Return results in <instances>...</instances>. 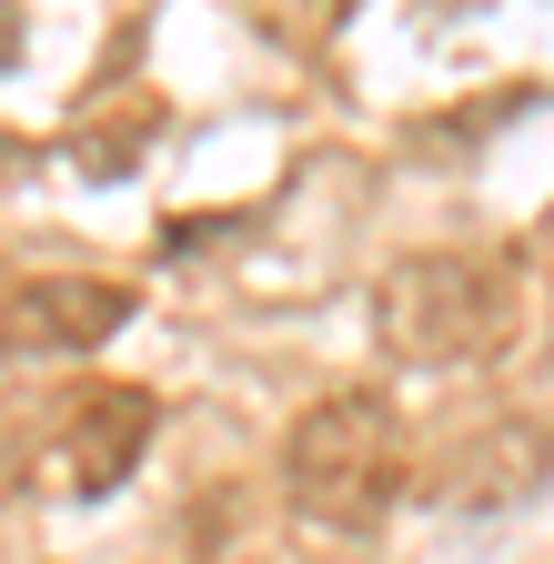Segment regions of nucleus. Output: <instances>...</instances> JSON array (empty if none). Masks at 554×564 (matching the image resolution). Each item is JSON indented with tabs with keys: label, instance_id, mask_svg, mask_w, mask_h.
Masks as SVG:
<instances>
[{
	"label": "nucleus",
	"instance_id": "7",
	"mask_svg": "<svg viewBox=\"0 0 554 564\" xmlns=\"http://www.w3.org/2000/svg\"><path fill=\"white\" fill-rule=\"evenodd\" d=\"M0 454H11V383H0Z\"/></svg>",
	"mask_w": 554,
	"mask_h": 564
},
{
	"label": "nucleus",
	"instance_id": "1",
	"mask_svg": "<svg viewBox=\"0 0 554 564\" xmlns=\"http://www.w3.org/2000/svg\"><path fill=\"white\" fill-rule=\"evenodd\" d=\"M524 282L504 252H403L373 272V343L413 373H464L514 343Z\"/></svg>",
	"mask_w": 554,
	"mask_h": 564
},
{
	"label": "nucleus",
	"instance_id": "2",
	"mask_svg": "<svg viewBox=\"0 0 554 564\" xmlns=\"http://www.w3.org/2000/svg\"><path fill=\"white\" fill-rule=\"evenodd\" d=\"M413 484V454H403V413L363 383H343L323 403L293 413L283 434V505L313 524V534H373Z\"/></svg>",
	"mask_w": 554,
	"mask_h": 564
},
{
	"label": "nucleus",
	"instance_id": "3",
	"mask_svg": "<svg viewBox=\"0 0 554 564\" xmlns=\"http://www.w3.org/2000/svg\"><path fill=\"white\" fill-rule=\"evenodd\" d=\"M162 403L142 383H82V393H51L31 413V484L51 494H82V505H101V494L131 484V464H142Z\"/></svg>",
	"mask_w": 554,
	"mask_h": 564
},
{
	"label": "nucleus",
	"instance_id": "6",
	"mask_svg": "<svg viewBox=\"0 0 554 564\" xmlns=\"http://www.w3.org/2000/svg\"><path fill=\"white\" fill-rule=\"evenodd\" d=\"M11 51H21V11L0 0V70H11Z\"/></svg>",
	"mask_w": 554,
	"mask_h": 564
},
{
	"label": "nucleus",
	"instance_id": "5",
	"mask_svg": "<svg viewBox=\"0 0 554 564\" xmlns=\"http://www.w3.org/2000/svg\"><path fill=\"white\" fill-rule=\"evenodd\" d=\"M544 464H554V434L544 423H524V413H495L484 434H464L454 444V464H444V505H524V494L544 484Z\"/></svg>",
	"mask_w": 554,
	"mask_h": 564
},
{
	"label": "nucleus",
	"instance_id": "4",
	"mask_svg": "<svg viewBox=\"0 0 554 564\" xmlns=\"http://www.w3.org/2000/svg\"><path fill=\"white\" fill-rule=\"evenodd\" d=\"M131 323V282L111 272H31L0 293V352L11 364H82Z\"/></svg>",
	"mask_w": 554,
	"mask_h": 564
}]
</instances>
